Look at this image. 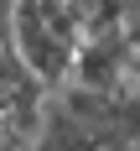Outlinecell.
I'll return each instance as SVG.
<instances>
[{"label": "cell", "mask_w": 140, "mask_h": 151, "mask_svg": "<svg viewBox=\"0 0 140 151\" xmlns=\"http://www.w3.org/2000/svg\"><path fill=\"white\" fill-rule=\"evenodd\" d=\"M31 141H36L42 151H104V146H99V136H93L88 125H83L73 109L57 99V89L47 94V104H42V125H36V136H31Z\"/></svg>", "instance_id": "obj_1"}, {"label": "cell", "mask_w": 140, "mask_h": 151, "mask_svg": "<svg viewBox=\"0 0 140 151\" xmlns=\"http://www.w3.org/2000/svg\"><path fill=\"white\" fill-rule=\"evenodd\" d=\"M21 151H42V146H36V141H26V146H21Z\"/></svg>", "instance_id": "obj_2"}]
</instances>
